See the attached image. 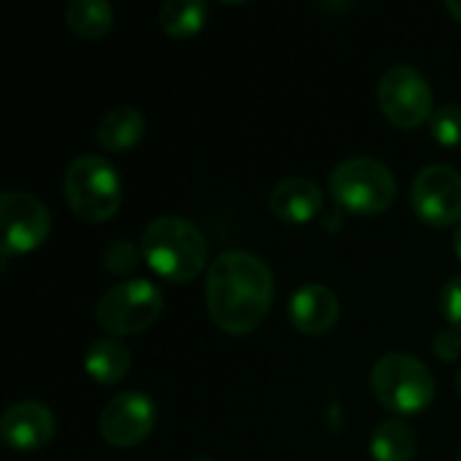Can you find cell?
Here are the masks:
<instances>
[{
	"label": "cell",
	"instance_id": "obj_18",
	"mask_svg": "<svg viewBox=\"0 0 461 461\" xmlns=\"http://www.w3.org/2000/svg\"><path fill=\"white\" fill-rule=\"evenodd\" d=\"M157 19L170 38H192L203 30L208 19V5L203 0H167L159 8Z\"/></svg>",
	"mask_w": 461,
	"mask_h": 461
},
{
	"label": "cell",
	"instance_id": "obj_10",
	"mask_svg": "<svg viewBox=\"0 0 461 461\" xmlns=\"http://www.w3.org/2000/svg\"><path fill=\"white\" fill-rule=\"evenodd\" d=\"M157 424V405L143 392H122L100 413V435L113 448L143 443Z\"/></svg>",
	"mask_w": 461,
	"mask_h": 461
},
{
	"label": "cell",
	"instance_id": "obj_6",
	"mask_svg": "<svg viewBox=\"0 0 461 461\" xmlns=\"http://www.w3.org/2000/svg\"><path fill=\"white\" fill-rule=\"evenodd\" d=\"M162 292L151 281H122L100 297L97 324L113 338L140 335L157 324V319L162 316Z\"/></svg>",
	"mask_w": 461,
	"mask_h": 461
},
{
	"label": "cell",
	"instance_id": "obj_3",
	"mask_svg": "<svg viewBox=\"0 0 461 461\" xmlns=\"http://www.w3.org/2000/svg\"><path fill=\"white\" fill-rule=\"evenodd\" d=\"M330 194L343 213L378 216L397 197V181L389 165L375 157H351L330 173Z\"/></svg>",
	"mask_w": 461,
	"mask_h": 461
},
{
	"label": "cell",
	"instance_id": "obj_24",
	"mask_svg": "<svg viewBox=\"0 0 461 461\" xmlns=\"http://www.w3.org/2000/svg\"><path fill=\"white\" fill-rule=\"evenodd\" d=\"M454 251H456V257L461 259V224L456 227V232H454Z\"/></svg>",
	"mask_w": 461,
	"mask_h": 461
},
{
	"label": "cell",
	"instance_id": "obj_8",
	"mask_svg": "<svg viewBox=\"0 0 461 461\" xmlns=\"http://www.w3.org/2000/svg\"><path fill=\"white\" fill-rule=\"evenodd\" d=\"M411 208L429 227L461 224V173L435 162L416 173L411 186Z\"/></svg>",
	"mask_w": 461,
	"mask_h": 461
},
{
	"label": "cell",
	"instance_id": "obj_13",
	"mask_svg": "<svg viewBox=\"0 0 461 461\" xmlns=\"http://www.w3.org/2000/svg\"><path fill=\"white\" fill-rule=\"evenodd\" d=\"M324 208V192L316 181L305 176H292L276 184L270 194V211L289 224L313 221Z\"/></svg>",
	"mask_w": 461,
	"mask_h": 461
},
{
	"label": "cell",
	"instance_id": "obj_4",
	"mask_svg": "<svg viewBox=\"0 0 461 461\" xmlns=\"http://www.w3.org/2000/svg\"><path fill=\"white\" fill-rule=\"evenodd\" d=\"M62 192L70 205V211L92 224L108 221L116 216L122 205V181L116 167L97 154L76 157L65 176H62Z\"/></svg>",
	"mask_w": 461,
	"mask_h": 461
},
{
	"label": "cell",
	"instance_id": "obj_14",
	"mask_svg": "<svg viewBox=\"0 0 461 461\" xmlns=\"http://www.w3.org/2000/svg\"><path fill=\"white\" fill-rule=\"evenodd\" d=\"M146 132V116L135 105H116L108 113H103L97 124V146L111 154H122L132 149Z\"/></svg>",
	"mask_w": 461,
	"mask_h": 461
},
{
	"label": "cell",
	"instance_id": "obj_11",
	"mask_svg": "<svg viewBox=\"0 0 461 461\" xmlns=\"http://www.w3.org/2000/svg\"><path fill=\"white\" fill-rule=\"evenodd\" d=\"M54 416L43 402H14L0 419V438L11 451L32 454L54 438Z\"/></svg>",
	"mask_w": 461,
	"mask_h": 461
},
{
	"label": "cell",
	"instance_id": "obj_20",
	"mask_svg": "<svg viewBox=\"0 0 461 461\" xmlns=\"http://www.w3.org/2000/svg\"><path fill=\"white\" fill-rule=\"evenodd\" d=\"M138 265V249L124 240V238H116L111 240L105 249H103V267L113 276H124L130 270H135Z\"/></svg>",
	"mask_w": 461,
	"mask_h": 461
},
{
	"label": "cell",
	"instance_id": "obj_5",
	"mask_svg": "<svg viewBox=\"0 0 461 461\" xmlns=\"http://www.w3.org/2000/svg\"><path fill=\"white\" fill-rule=\"evenodd\" d=\"M375 400L397 416H419L435 400L432 370L411 354H386L370 373Z\"/></svg>",
	"mask_w": 461,
	"mask_h": 461
},
{
	"label": "cell",
	"instance_id": "obj_19",
	"mask_svg": "<svg viewBox=\"0 0 461 461\" xmlns=\"http://www.w3.org/2000/svg\"><path fill=\"white\" fill-rule=\"evenodd\" d=\"M429 132L440 146H461V105L448 103L429 116Z\"/></svg>",
	"mask_w": 461,
	"mask_h": 461
},
{
	"label": "cell",
	"instance_id": "obj_1",
	"mask_svg": "<svg viewBox=\"0 0 461 461\" xmlns=\"http://www.w3.org/2000/svg\"><path fill=\"white\" fill-rule=\"evenodd\" d=\"M273 297V273L251 251H221L205 273L208 316L227 335L254 332L270 313Z\"/></svg>",
	"mask_w": 461,
	"mask_h": 461
},
{
	"label": "cell",
	"instance_id": "obj_27",
	"mask_svg": "<svg viewBox=\"0 0 461 461\" xmlns=\"http://www.w3.org/2000/svg\"><path fill=\"white\" fill-rule=\"evenodd\" d=\"M197 461H211V459H197Z\"/></svg>",
	"mask_w": 461,
	"mask_h": 461
},
{
	"label": "cell",
	"instance_id": "obj_7",
	"mask_svg": "<svg viewBox=\"0 0 461 461\" xmlns=\"http://www.w3.org/2000/svg\"><path fill=\"white\" fill-rule=\"evenodd\" d=\"M378 105L384 116L400 130H416L429 122L432 86L413 65H392L378 84Z\"/></svg>",
	"mask_w": 461,
	"mask_h": 461
},
{
	"label": "cell",
	"instance_id": "obj_2",
	"mask_svg": "<svg viewBox=\"0 0 461 461\" xmlns=\"http://www.w3.org/2000/svg\"><path fill=\"white\" fill-rule=\"evenodd\" d=\"M146 265L170 284L194 281L208 262V240L203 230L184 216H159L140 235Z\"/></svg>",
	"mask_w": 461,
	"mask_h": 461
},
{
	"label": "cell",
	"instance_id": "obj_17",
	"mask_svg": "<svg viewBox=\"0 0 461 461\" xmlns=\"http://www.w3.org/2000/svg\"><path fill=\"white\" fill-rule=\"evenodd\" d=\"M68 27L86 41L103 38L113 24V8L105 0H73L65 8Z\"/></svg>",
	"mask_w": 461,
	"mask_h": 461
},
{
	"label": "cell",
	"instance_id": "obj_22",
	"mask_svg": "<svg viewBox=\"0 0 461 461\" xmlns=\"http://www.w3.org/2000/svg\"><path fill=\"white\" fill-rule=\"evenodd\" d=\"M432 348H435V354L443 362H456V359H461V332L451 330V327L443 330V332H438Z\"/></svg>",
	"mask_w": 461,
	"mask_h": 461
},
{
	"label": "cell",
	"instance_id": "obj_16",
	"mask_svg": "<svg viewBox=\"0 0 461 461\" xmlns=\"http://www.w3.org/2000/svg\"><path fill=\"white\" fill-rule=\"evenodd\" d=\"M416 435L400 419H386L375 427L370 438V454L375 461H413L416 459Z\"/></svg>",
	"mask_w": 461,
	"mask_h": 461
},
{
	"label": "cell",
	"instance_id": "obj_23",
	"mask_svg": "<svg viewBox=\"0 0 461 461\" xmlns=\"http://www.w3.org/2000/svg\"><path fill=\"white\" fill-rule=\"evenodd\" d=\"M446 11H448L456 22H461V0H448V3H446Z\"/></svg>",
	"mask_w": 461,
	"mask_h": 461
},
{
	"label": "cell",
	"instance_id": "obj_25",
	"mask_svg": "<svg viewBox=\"0 0 461 461\" xmlns=\"http://www.w3.org/2000/svg\"><path fill=\"white\" fill-rule=\"evenodd\" d=\"M456 392H459V397H461V370H459V375H456Z\"/></svg>",
	"mask_w": 461,
	"mask_h": 461
},
{
	"label": "cell",
	"instance_id": "obj_21",
	"mask_svg": "<svg viewBox=\"0 0 461 461\" xmlns=\"http://www.w3.org/2000/svg\"><path fill=\"white\" fill-rule=\"evenodd\" d=\"M440 308L446 321L451 324V330L461 332V276L448 278V284L440 292Z\"/></svg>",
	"mask_w": 461,
	"mask_h": 461
},
{
	"label": "cell",
	"instance_id": "obj_26",
	"mask_svg": "<svg viewBox=\"0 0 461 461\" xmlns=\"http://www.w3.org/2000/svg\"><path fill=\"white\" fill-rule=\"evenodd\" d=\"M456 461H461V454H459V456H456Z\"/></svg>",
	"mask_w": 461,
	"mask_h": 461
},
{
	"label": "cell",
	"instance_id": "obj_12",
	"mask_svg": "<svg viewBox=\"0 0 461 461\" xmlns=\"http://www.w3.org/2000/svg\"><path fill=\"white\" fill-rule=\"evenodd\" d=\"M340 319L338 294L324 284H305L289 300V321L303 335H324Z\"/></svg>",
	"mask_w": 461,
	"mask_h": 461
},
{
	"label": "cell",
	"instance_id": "obj_9",
	"mask_svg": "<svg viewBox=\"0 0 461 461\" xmlns=\"http://www.w3.org/2000/svg\"><path fill=\"white\" fill-rule=\"evenodd\" d=\"M3 259L35 251L51 230L49 208L30 192H5L0 197Z\"/></svg>",
	"mask_w": 461,
	"mask_h": 461
},
{
	"label": "cell",
	"instance_id": "obj_15",
	"mask_svg": "<svg viewBox=\"0 0 461 461\" xmlns=\"http://www.w3.org/2000/svg\"><path fill=\"white\" fill-rule=\"evenodd\" d=\"M130 367H132V354L116 338H100L84 354V370H86V375L95 384H103V386L119 384L130 373Z\"/></svg>",
	"mask_w": 461,
	"mask_h": 461
}]
</instances>
